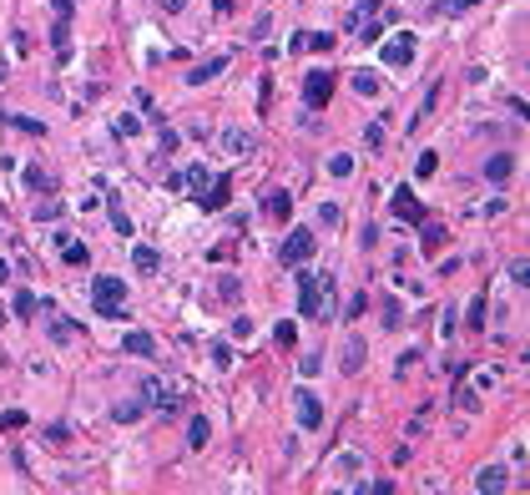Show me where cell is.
<instances>
[{
  "mask_svg": "<svg viewBox=\"0 0 530 495\" xmlns=\"http://www.w3.org/2000/svg\"><path fill=\"white\" fill-rule=\"evenodd\" d=\"M415 51H420V31H394L389 41H379V61L389 71H404L409 61H415Z\"/></svg>",
  "mask_w": 530,
  "mask_h": 495,
  "instance_id": "3",
  "label": "cell"
},
{
  "mask_svg": "<svg viewBox=\"0 0 530 495\" xmlns=\"http://www.w3.org/2000/svg\"><path fill=\"white\" fill-rule=\"evenodd\" d=\"M293 415H298L303 429H318V424H323V405H318V395H313V390H298V395H293Z\"/></svg>",
  "mask_w": 530,
  "mask_h": 495,
  "instance_id": "5",
  "label": "cell"
},
{
  "mask_svg": "<svg viewBox=\"0 0 530 495\" xmlns=\"http://www.w3.org/2000/svg\"><path fill=\"white\" fill-rule=\"evenodd\" d=\"M313 248H318V238H313L308 228H293V233H288V243H283V263H288V268H298V263H308V258H313Z\"/></svg>",
  "mask_w": 530,
  "mask_h": 495,
  "instance_id": "4",
  "label": "cell"
},
{
  "mask_svg": "<svg viewBox=\"0 0 530 495\" xmlns=\"http://www.w3.org/2000/svg\"><path fill=\"white\" fill-rule=\"evenodd\" d=\"M91 303L101 318H127V283L122 278H111V273H96V283H91Z\"/></svg>",
  "mask_w": 530,
  "mask_h": 495,
  "instance_id": "2",
  "label": "cell"
},
{
  "mask_svg": "<svg viewBox=\"0 0 530 495\" xmlns=\"http://www.w3.org/2000/svg\"><path fill=\"white\" fill-rule=\"evenodd\" d=\"M222 202H227V177H217V182L207 177V187H202V207H222Z\"/></svg>",
  "mask_w": 530,
  "mask_h": 495,
  "instance_id": "15",
  "label": "cell"
},
{
  "mask_svg": "<svg viewBox=\"0 0 530 495\" xmlns=\"http://www.w3.org/2000/svg\"><path fill=\"white\" fill-rule=\"evenodd\" d=\"M505 485H510V470L505 465H485L475 475V490H505Z\"/></svg>",
  "mask_w": 530,
  "mask_h": 495,
  "instance_id": "10",
  "label": "cell"
},
{
  "mask_svg": "<svg viewBox=\"0 0 530 495\" xmlns=\"http://www.w3.org/2000/svg\"><path fill=\"white\" fill-rule=\"evenodd\" d=\"M111 228L122 233V238H132V217L122 212V202H116V197H111Z\"/></svg>",
  "mask_w": 530,
  "mask_h": 495,
  "instance_id": "22",
  "label": "cell"
},
{
  "mask_svg": "<svg viewBox=\"0 0 530 495\" xmlns=\"http://www.w3.org/2000/svg\"><path fill=\"white\" fill-rule=\"evenodd\" d=\"M469 6H475V0H440L435 16H454V11H469Z\"/></svg>",
  "mask_w": 530,
  "mask_h": 495,
  "instance_id": "23",
  "label": "cell"
},
{
  "mask_svg": "<svg viewBox=\"0 0 530 495\" xmlns=\"http://www.w3.org/2000/svg\"><path fill=\"white\" fill-rule=\"evenodd\" d=\"M217 147H222L227 157H248L258 142H253V132H243V127H222V132H217Z\"/></svg>",
  "mask_w": 530,
  "mask_h": 495,
  "instance_id": "7",
  "label": "cell"
},
{
  "mask_svg": "<svg viewBox=\"0 0 530 495\" xmlns=\"http://www.w3.org/2000/svg\"><path fill=\"white\" fill-rule=\"evenodd\" d=\"M187 6V0H162V11H182Z\"/></svg>",
  "mask_w": 530,
  "mask_h": 495,
  "instance_id": "39",
  "label": "cell"
},
{
  "mask_svg": "<svg viewBox=\"0 0 530 495\" xmlns=\"http://www.w3.org/2000/svg\"><path fill=\"white\" fill-rule=\"evenodd\" d=\"M21 424H26L21 410H6V415H0V429H21Z\"/></svg>",
  "mask_w": 530,
  "mask_h": 495,
  "instance_id": "29",
  "label": "cell"
},
{
  "mask_svg": "<svg viewBox=\"0 0 530 495\" xmlns=\"http://www.w3.org/2000/svg\"><path fill=\"white\" fill-rule=\"evenodd\" d=\"M328 293H333V278H328V273H298V313H303V318H323Z\"/></svg>",
  "mask_w": 530,
  "mask_h": 495,
  "instance_id": "1",
  "label": "cell"
},
{
  "mask_svg": "<svg viewBox=\"0 0 530 495\" xmlns=\"http://www.w3.org/2000/svg\"><path fill=\"white\" fill-rule=\"evenodd\" d=\"M61 253H66V263H71V268H86V248H81V243H66Z\"/></svg>",
  "mask_w": 530,
  "mask_h": 495,
  "instance_id": "26",
  "label": "cell"
},
{
  "mask_svg": "<svg viewBox=\"0 0 530 495\" xmlns=\"http://www.w3.org/2000/svg\"><path fill=\"white\" fill-rule=\"evenodd\" d=\"M0 283H11V263L6 258H0Z\"/></svg>",
  "mask_w": 530,
  "mask_h": 495,
  "instance_id": "38",
  "label": "cell"
},
{
  "mask_svg": "<svg viewBox=\"0 0 530 495\" xmlns=\"http://www.w3.org/2000/svg\"><path fill=\"white\" fill-rule=\"evenodd\" d=\"M157 248H147V243H132V268H142V273H157Z\"/></svg>",
  "mask_w": 530,
  "mask_h": 495,
  "instance_id": "12",
  "label": "cell"
},
{
  "mask_svg": "<svg viewBox=\"0 0 530 495\" xmlns=\"http://www.w3.org/2000/svg\"><path fill=\"white\" fill-rule=\"evenodd\" d=\"M0 81H6V66H0Z\"/></svg>",
  "mask_w": 530,
  "mask_h": 495,
  "instance_id": "40",
  "label": "cell"
},
{
  "mask_svg": "<svg viewBox=\"0 0 530 495\" xmlns=\"http://www.w3.org/2000/svg\"><path fill=\"white\" fill-rule=\"evenodd\" d=\"M435 101H440V86H430V91H425V101H420V112H415V122H409V127H415V132H420V122H425V117L435 112Z\"/></svg>",
  "mask_w": 530,
  "mask_h": 495,
  "instance_id": "21",
  "label": "cell"
},
{
  "mask_svg": "<svg viewBox=\"0 0 530 495\" xmlns=\"http://www.w3.org/2000/svg\"><path fill=\"white\" fill-rule=\"evenodd\" d=\"M51 339H56V344H66V339H71V323L56 318V323H51Z\"/></svg>",
  "mask_w": 530,
  "mask_h": 495,
  "instance_id": "34",
  "label": "cell"
},
{
  "mask_svg": "<svg viewBox=\"0 0 530 495\" xmlns=\"http://www.w3.org/2000/svg\"><path fill=\"white\" fill-rule=\"evenodd\" d=\"M212 364H217V369H232V349L217 344V349H212Z\"/></svg>",
  "mask_w": 530,
  "mask_h": 495,
  "instance_id": "31",
  "label": "cell"
},
{
  "mask_svg": "<svg viewBox=\"0 0 530 495\" xmlns=\"http://www.w3.org/2000/svg\"><path fill=\"white\" fill-rule=\"evenodd\" d=\"M399 323H404V313H399V303L389 298V303H384V328H399Z\"/></svg>",
  "mask_w": 530,
  "mask_h": 495,
  "instance_id": "28",
  "label": "cell"
},
{
  "mask_svg": "<svg viewBox=\"0 0 530 495\" xmlns=\"http://www.w3.org/2000/svg\"><path fill=\"white\" fill-rule=\"evenodd\" d=\"M318 223H328V228L338 223V207H333V202H323V207H318Z\"/></svg>",
  "mask_w": 530,
  "mask_h": 495,
  "instance_id": "35",
  "label": "cell"
},
{
  "mask_svg": "<svg viewBox=\"0 0 530 495\" xmlns=\"http://www.w3.org/2000/svg\"><path fill=\"white\" fill-rule=\"evenodd\" d=\"M364 142H369V147H384V127H379V122H374V127H369V132H364Z\"/></svg>",
  "mask_w": 530,
  "mask_h": 495,
  "instance_id": "36",
  "label": "cell"
},
{
  "mask_svg": "<svg viewBox=\"0 0 530 495\" xmlns=\"http://www.w3.org/2000/svg\"><path fill=\"white\" fill-rule=\"evenodd\" d=\"M127 354H137V359H157V339L142 334V328H132V334H127Z\"/></svg>",
  "mask_w": 530,
  "mask_h": 495,
  "instance_id": "11",
  "label": "cell"
},
{
  "mask_svg": "<svg viewBox=\"0 0 530 495\" xmlns=\"http://www.w3.org/2000/svg\"><path fill=\"white\" fill-rule=\"evenodd\" d=\"M227 71V56H217V61H202V66H192L187 71V86H207L212 76H222Z\"/></svg>",
  "mask_w": 530,
  "mask_h": 495,
  "instance_id": "9",
  "label": "cell"
},
{
  "mask_svg": "<svg viewBox=\"0 0 530 495\" xmlns=\"http://www.w3.org/2000/svg\"><path fill=\"white\" fill-rule=\"evenodd\" d=\"M51 6H56V16H71V0H51Z\"/></svg>",
  "mask_w": 530,
  "mask_h": 495,
  "instance_id": "37",
  "label": "cell"
},
{
  "mask_svg": "<svg viewBox=\"0 0 530 495\" xmlns=\"http://www.w3.org/2000/svg\"><path fill=\"white\" fill-rule=\"evenodd\" d=\"M510 167H515V157H510V152H495V157L485 162V177H495V182H505V177H510Z\"/></svg>",
  "mask_w": 530,
  "mask_h": 495,
  "instance_id": "13",
  "label": "cell"
},
{
  "mask_svg": "<svg viewBox=\"0 0 530 495\" xmlns=\"http://www.w3.org/2000/svg\"><path fill=\"white\" fill-rule=\"evenodd\" d=\"M328 96H333V71H308V81H303V101L313 106H328Z\"/></svg>",
  "mask_w": 530,
  "mask_h": 495,
  "instance_id": "6",
  "label": "cell"
},
{
  "mask_svg": "<svg viewBox=\"0 0 530 495\" xmlns=\"http://www.w3.org/2000/svg\"><path fill=\"white\" fill-rule=\"evenodd\" d=\"M268 212H273L278 223H283V217L293 212V197H288V192H268Z\"/></svg>",
  "mask_w": 530,
  "mask_h": 495,
  "instance_id": "19",
  "label": "cell"
},
{
  "mask_svg": "<svg viewBox=\"0 0 530 495\" xmlns=\"http://www.w3.org/2000/svg\"><path fill=\"white\" fill-rule=\"evenodd\" d=\"M207 434H212V424H207V420L197 415V420L187 424V445H192V450H202V445H207Z\"/></svg>",
  "mask_w": 530,
  "mask_h": 495,
  "instance_id": "17",
  "label": "cell"
},
{
  "mask_svg": "<svg viewBox=\"0 0 530 495\" xmlns=\"http://www.w3.org/2000/svg\"><path fill=\"white\" fill-rule=\"evenodd\" d=\"M359 470H364V455H359V450H338V455H333V475H338V480H353Z\"/></svg>",
  "mask_w": 530,
  "mask_h": 495,
  "instance_id": "8",
  "label": "cell"
},
{
  "mask_svg": "<svg viewBox=\"0 0 530 495\" xmlns=\"http://www.w3.org/2000/svg\"><path fill=\"white\" fill-rule=\"evenodd\" d=\"M182 187H207V167H187L182 172Z\"/></svg>",
  "mask_w": 530,
  "mask_h": 495,
  "instance_id": "25",
  "label": "cell"
},
{
  "mask_svg": "<svg viewBox=\"0 0 530 495\" xmlns=\"http://www.w3.org/2000/svg\"><path fill=\"white\" fill-rule=\"evenodd\" d=\"M328 172H333V177H353V157H348V152H333V157H328Z\"/></svg>",
  "mask_w": 530,
  "mask_h": 495,
  "instance_id": "20",
  "label": "cell"
},
{
  "mask_svg": "<svg viewBox=\"0 0 530 495\" xmlns=\"http://www.w3.org/2000/svg\"><path fill=\"white\" fill-rule=\"evenodd\" d=\"M430 172H435V152H425V157L415 162V177H430Z\"/></svg>",
  "mask_w": 530,
  "mask_h": 495,
  "instance_id": "33",
  "label": "cell"
},
{
  "mask_svg": "<svg viewBox=\"0 0 530 495\" xmlns=\"http://www.w3.org/2000/svg\"><path fill=\"white\" fill-rule=\"evenodd\" d=\"M303 46H313V51H328V46H333V31H313V36H303Z\"/></svg>",
  "mask_w": 530,
  "mask_h": 495,
  "instance_id": "24",
  "label": "cell"
},
{
  "mask_svg": "<svg viewBox=\"0 0 530 495\" xmlns=\"http://www.w3.org/2000/svg\"><path fill=\"white\" fill-rule=\"evenodd\" d=\"M480 323H485V298L469 303V328H480Z\"/></svg>",
  "mask_w": 530,
  "mask_h": 495,
  "instance_id": "32",
  "label": "cell"
},
{
  "mask_svg": "<svg viewBox=\"0 0 530 495\" xmlns=\"http://www.w3.org/2000/svg\"><path fill=\"white\" fill-rule=\"evenodd\" d=\"M353 91H359V96H379V76L374 71H353V81H348Z\"/></svg>",
  "mask_w": 530,
  "mask_h": 495,
  "instance_id": "16",
  "label": "cell"
},
{
  "mask_svg": "<svg viewBox=\"0 0 530 495\" xmlns=\"http://www.w3.org/2000/svg\"><path fill=\"white\" fill-rule=\"evenodd\" d=\"M26 187H31V192H46V172H41V167H26Z\"/></svg>",
  "mask_w": 530,
  "mask_h": 495,
  "instance_id": "27",
  "label": "cell"
},
{
  "mask_svg": "<svg viewBox=\"0 0 530 495\" xmlns=\"http://www.w3.org/2000/svg\"><path fill=\"white\" fill-rule=\"evenodd\" d=\"M394 212H399V217H409V223H420V202L409 197V187H399V192H394Z\"/></svg>",
  "mask_w": 530,
  "mask_h": 495,
  "instance_id": "14",
  "label": "cell"
},
{
  "mask_svg": "<svg viewBox=\"0 0 530 495\" xmlns=\"http://www.w3.org/2000/svg\"><path fill=\"white\" fill-rule=\"evenodd\" d=\"M343 369L353 374V369H364V339H348V349H343Z\"/></svg>",
  "mask_w": 530,
  "mask_h": 495,
  "instance_id": "18",
  "label": "cell"
},
{
  "mask_svg": "<svg viewBox=\"0 0 530 495\" xmlns=\"http://www.w3.org/2000/svg\"><path fill=\"white\" fill-rule=\"evenodd\" d=\"M31 308H36V293L21 288V293H16V313H31Z\"/></svg>",
  "mask_w": 530,
  "mask_h": 495,
  "instance_id": "30",
  "label": "cell"
}]
</instances>
